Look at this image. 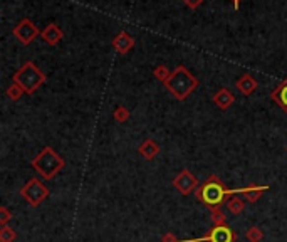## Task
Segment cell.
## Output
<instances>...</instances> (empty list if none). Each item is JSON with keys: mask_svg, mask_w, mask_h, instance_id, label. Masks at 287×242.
Here are the masks:
<instances>
[{"mask_svg": "<svg viewBox=\"0 0 287 242\" xmlns=\"http://www.w3.org/2000/svg\"><path fill=\"white\" fill-rule=\"evenodd\" d=\"M49 190L44 183H40L37 178H32L26 187L22 188V197L31 205H37L47 197Z\"/></svg>", "mask_w": 287, "mask_h": 242, "instance_id": "5b68a950", "label": "cell"}, {"mask_svg": "<svg viewBox=\"0 0 287 242\" xmlns=\"http://www.w3.org/2000/svg\"><path fill=\"white\" fill-rule=\"evenodd\" d=\"M0 214H2V215H0V222H2V225H5V224H7V220L10 219L9 210H7L5 207H2V208H0Z\"/></svg>", "mask_w": 287, "mask_h": 242, "instance_id": "7402d4cb", "label": "cell"}, {"mask_svg": "<svg viewBox=\"0 0 287 242\" xmlns=\"http://www.w3.org/2000/svg\"><path fill=\"white\" fill-rule=\"evenodd\" d=\"M32 165H34L35 170L40 172V175H42L44 178H51L52 175H56L57 172L63 168L64 162L54 150L47 146V148H44L37 157L34 158Z\"/></svg>", "mask_w": 287, "mask_h": 242, "instance_id": "3957f363", "label": "cell"}, {"mask_svg": "<svg viewBox=\"0 0 287 242\" xmlns=\"http://www.w3.org/2000/svg\"><path fill=\"white\" fill-rule=\"evenodd\" d=\"M165 86L173 93V96L176 100H185L188 94L198 86V81H196L183 66H178V68L171 72V76L168 77Z\"/></svg>", "mask_w": 287, "mask_h": 242, "instance_id": "6da1fadb", "label": "cell"}, {"mask_svg": "<svg viewBox=\"0 0 287 242\" xmlns=\"http://www.w3.org/2000/svg\"><path fill=\"white\" fill-rule=\"evenodd\" d=\"M237 89H239L242 94L249 96V94H252L257 89V81L250 74H244L239 81H237Z\"/></svg>", "mask_w": 287, "mask_h": 242, "instance_id": "7c38bea8", "label": "cell"}, {"mask_svg": "<svg viewBox=\"0 0 287 242\" xmlns=\"http://www.w3.org/2000/svg\"><path fill=\"white\" fill-rule=\"evenodd\" d=\"M212 220L215 222V225H223L225 217H223L222 212L219 210V208H213V210H212Z\"/></svg>", "mask_w": 287, "mask_h": 242, "instance_id": "44dd1931", "label": "cell"}, {"mask_svg": "<svg viewBox=\"0 0 287 242\" xmlns=\"http://www.w3.org/2000/svg\"><path fill=\"white\" fill-rule=\"evenodd\" d=\"M235 239L233 232L225 225H215V229L203 239H193V241H183V242H232Z\"/></svg>", "mask_w": 287, "mask_h": 242, "instance_id": "52a82bcc", "label": "cell"}, {"mask_svg": "<svg viewBox=\"0 0 287 242\" xmlns=\"http://www.w3.org/2000/svg\"><path fill=\"white\" fill-rule=\"evenodd\" d=\"M170 76H171V72L168 71L165 66H158V68L155 69V77H157L158 81H163V83H166Z\"/></svg>", "mask_w": 287, "mask_h": 242, "instance_id": "d6986e66", "label": "cell"}, {"mask_svg": "<svg viewBox=\"0 0 287 242\" xmlns=\"http://www.w3.org/2000/svg\"><path fill=\"white\" fill-rule=\"evenodd\" d=\"M129 118V111L126 108H123V106H118L116 109H114V120L120 121V123H125L128 121Z\"/></svg>", "mask_w": 287, "mask_h": 242, "instance_id": "ac0fdd59", "label": "cell"}, {"mask_svg": "<svg viewBox=\"0 0 287 242\" xmlns=\"http://www.w3.org/2000/svg\"><path fill=\"white\" fill-rule=\"evenodd\" d=\"M158 151H159V146L153 140H146L141 146H139V153H141L145 158H148V160L157 157Z\"/></svg>", "mask_w": 287, "mask_h": 242, "instance_id": "4fadbf2b", "label": "cell"}, {"mask_svg": "<svg viewBox=\"0 0 287 242\" xmlns=\"http://www.w3.org/2000/svg\"><path fill=\"white\" fill-rule=\"evenodd\" d=\"M239 3H240V0H233V7H235V9H239Z\"/></svg>", "mask_w": 287, "mask_h": 242, "instance_id": "d4e9b609", "label": "cell"}, {"mask_svg": "<svg viewBox=\"0 0 287 242\" xmlns=\"http://www.w3.org/2000/svg\"><path fill=\"white\" fill-rule=\"evenodd\" d=\"M185 2V5H188L190 9H196V7H200L203 3V0H183Z\"/></svg>", "mask_w": 287, "mask_h": 242, "instance_id": "603a6c76", "label": "cell"}, {"mask_svg": "<svg viewBox=\"0 0 287 242\" xmlns=\"http://www.w3.org/2000/svg\"><path fill=\"white\" fill-rule=\"evenodd\" d=\"M227 195H228V188H225L222 185V182L215 177H212L208 180V182L198 190V194H196V197H198L200 200H203L207 205H215V207L219 204H222Z\"/></svg>", "mask_w": 287, "mask_h": 242, "instance_id": "277c9868", "label": "cell"}, {"mask_svg": "<svg viewBox=\"0 0 287 242\" xmlns=\"http://www.w3.org/2000/svg\"><path fill=\"white\" fill-rule=\"evenodd\" d=\"M228 210L232 212V214H240L242 210H244V202H242L240 199H237V197H233V199L228 200Z\"/></svg>", "mask_w": 287, "mask_h": 242, "instance_id": "9a60e30c", "label": "cell"}, {"mask_svg": "<svg viewBox=\"0 0 287 242\" xmlns=\"http://www.w3.org/2000/svg\"><path fill=\"white\" fill-rule=\"evenodd\" d=\"M247 239L250 242H260L262 239V232H260V229H257V227H250L249 229V232H247Z\"/></svg>", "mask_w": 287, "mask_h": 242, "instance_id": "ffe728a7", "label": "cell"}, {"mask_svg": "<svg viewBox=\"0 0 287 242\" xmlns=\"http://www.w3.org/2000/svg\"><path fill=\"white\" fill-rule=\"evenodd\" d=\"M113 46H114V49H116L118 52L125 54V52H128L129 49L134 46V40H133V37H131L129 34H126V32H121V34H118L116 37H114Z\"/></svg>", "mask_w": 287, "mask_h": 242, "instance_id": "30bf717a", "label": "cell"}, {"mask_svg": "<svg viewBox=\"0 0 287 242\" xmlns=\"http://www.w3.org/2000/svg\"><path fill=\"white\" fill-rule=\"evenodd\" d=\"M233 101H235V96L232 94L230 89H225V88L220 89V91L213 96V103H215L220 109H227Z\"/></svg>", "mask_w": 287, "mask_h": 242, "instance_id": "8fae6325", "label": "cell"}, {"mask_svg": "<svg viewBox=\"0 0 287 242\" xmlns=\"http://www.w3.org/2000/svg\"><path fill=\"white\" fill-rule=\"evenodd\" d=\"M7 94H9V98H10V100L17 101L19 98H20V96H22V94H24V89L20 88V86H19L17 83H14V84L10 86L9 89H7Z\"/></svg>", "mask_w": 287, "mask_h": 242, "instance_id": "e0dca14e", "label": "cell"}, {"mask_svg": "<svg viewBox=\"0 0 287 242\" xmlns=\"http://www.w3.org/2000/svg\"><path fill=\"white\" fill-rule=\"evenodd\" d=\"M272 98L286 109V113H287V79L272 93Z\"/></svg>", "mask_w": 287, "mask_h": 242, "instance_id": "5bb4252c", "label": "cell"}, {"mask_svg": "<svg viewBox=\"0 0 287 242\" xmlns=\"http://www.w3.org/2000/svg\"><path fill=\"white\" fill-rule=\"evenodd\" d=\"M14 239H15V232L12 231L10 227L3 225L2 231H0V241L2 242H14Z\"/></svg>", "mask_w": 287, "mask_h": 242, "instance_id": "2e32d148", "label": "cell"}, {"mask_svg": "<svg viewBox=\"0 0 287 242\" xmlns=\"http://www.w3.org/2000/svg\"><path fill=\"white\" fill-rule=\"evenodd\" d=\"M173 185L178 188L183 195H188L196 187V178L188 170H183L182 173L173 180Z\"/></svg>", "mask_w": 287, "mask_h": 242, "instance_id": "ba28073f", "label": "cell"}, {"mask_svg": "<svg viewBox=\"0 0 287 242\" xmlns=\"http://www.w3.org/2000/svg\"><path fill=\"white\" fill-rule=\"evenodd\" d=\"M14 35L20 40V42L24 44V46H27V44H31L32 40H34L39 35V29L35 27V24L32 22V20L22 19L17 24V26H15Z\"/></svg>", "mask_w": 287, "mask_h": 242, "instance_id": "8992f818", "label": "cell"}, {"mask_svg": "<svg viewBox=\"0 0 287 242\" xmlns=\"http://www.w3.org/2000/svg\"><path fill=\"white\" fill-rule=\"evenodd\" d=\"M44 81H46V74L42 71H39L37 66L31 63V61L24 64L14 74V83H17L27 94L34 93Z\"/></svg>", "mask_w": 287, "mask_h": 242, "instance_id": "7a4b0ae2", "label": "cell"}, {"mask_svg": "<svg viewBox=\"0 0 287 242\" xmlns=\"http://www.w3.org/2000/svg\"><path fill=\"white\" fill-rule=\"evenodd\" d=\"M163 242H176V241L173 239V236H171V234H166V236L163 237Z\"/></svg>", "mask_w": 287, "mask_h": 242, "instance_id": "cb8c5ba5", "label": "cell"}, {"mask_svg": "<svg viewBox=\"0 0 287 242\" xmlns=\"http://www.w3.org/2000/svg\"><path fill=\"white\" fill-rule=\"evenodd\" d=\"M42 39L46 40L49 46H56L61 39H63V31L56 26V24H49V26L40 32Z\"/></svg>", "mask_w": 287, "mask_h": 242, "instance_id": "9c48e42d", "label": "cell"}]
</instances>
